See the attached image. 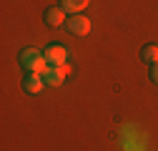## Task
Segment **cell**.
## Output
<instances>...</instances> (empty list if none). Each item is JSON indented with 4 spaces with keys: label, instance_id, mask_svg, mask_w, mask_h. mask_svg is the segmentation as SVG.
Segmentation results:
<instances>
[{
    "label": "cell",
    "instance_id": "cell-1",
    "mask_svg": "<svg viewBox=\"0 0 158 151\" xmlns=\"http://www.w3.org/2000/svg\"><path fill=\"white\" fill-rule=\"evenodd\" d=\"M20 66H23L28 73H35V76H43V73L50 68V63L45 61V55H43L40 50H33V48H25V50L20 53Z\"/></svg>",
    "mask_w": 158,
    "mask_h": 151
},
{
    "label": "cell",
    "instance_id": "cell-2",
    "mask_svg": "<svg viewBox=\"0 0 158 151\" xmlns=\"http://www.w3.org/2000/svg\"><path fill=\"white\" fill-rule=\"evenodd\" d=\"M68 73H70V66H68V63H65V66H50V68L43 73V81H45V86L58 88V86H63V81H65Z\"/></svg>",
    "mask_w": 158,
    "mask_h": 151
},
{
    "label": "cell",
    "instance_id": "cell-3",
    "mask_svg": "<svg viewBox=\"0 0 158 151\" xmlns=\"http://www.w3.org/2000/svg\"><path fill=\"white\" fill-rule=\"evenodd\" d=\"M43 55L50 66H65L68 63V48L65 45H48L43 50Z\"/></svg>",
    "mask_w": 158,
    "mask_h": 151
},
{
    "label": "cell",
    "instance_id": "cell-4",
    "mask_svg": "<svg viewBox=\"0 0 158 151\" xmlns=\"http://www.w3.org/2000/svg\"><path fill=\"white\" fill-rule=\"evenodd\" d=\"M65 25H68V30L73 35H88L90 33V20H88L85 15H70Z\"/></svg>",
    "mask_w": 158,
    "mask_h": 151
},
{
    "label": "cell",
    "instance_id": "cell-5",
    "mask_svg": "<svg viewBox=\"0 0 158 151\" xmlns=\"http://www.w3.org/2000/svg\"><path fill=\"white\" fill-rule=\"evenodd\" d=\"M65 15H68V13H65L63 8H48V10H45V23H48L50 28H60L63 23H68Z\"/></svg>",
    "mask_w": 158,
    "mask_h": 151
},
{
    "label": "cell",
    "instance_id": "cell-6",
    "mask_svg": "<svg viewBox=\"0 0 158 151\" xmlns=\"http://www.w3.org/2000/svg\"><path fill=\"white\" fill-rule=\"evenodd\" d=\"M43 86H45V81H43V76H35V73H30V76H25V81H23V88L30 93V96H38V93L43 91Z\"/></svg>",
    "mask_w": 158,
    "mask_h": 151
},
{
    "label": "cell",
    "instance_id": "cell-7",
    "mask_svg": "<svg viewBox=\"0 0 158 151\" xmlns=\"http://www.w3.org/2000/svg\"><path fill=\"white\" fill-rule=\"evenodd\" d=\"M88 3H90V0H60V8H63L68 15H78L81 10L88 8Z\"/></svg>",
    "mask_w": 158,
    "mask_h": 151
},
{
    "label": "cell",
    "instance_id": "cell-8",
    "mask_svg": "<svg viewBox=\"0 0 158 151\" xmlns=\"http://www.w3.org/2000/svg\"><path fill=\"white\" fill-rule=\"evenodd\" d=\"M143 61L151 63V66L158 63V45H146V48H143Z\"/></svg>",
    "mask_w": 158,
    "mask_h": 151
},
{
    "label": "cell",
    "instance_id": "cell-9",
    "mask_svg": "<svg viewBox=\"0 0 158 151\" xmlns=\"http://www.w3.org/2000/svg\"><path fill=\"white\" fill-rule=\"evenodd\" d=\"M151 81H153V83L158 86V63H156V66L151 68Z\"/></svg>",
    "mask_w": 158,
    "mask_h": 151
}]
</instances>
